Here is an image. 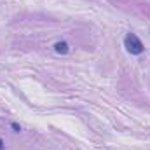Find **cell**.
<instances>
[{
    "label": "cell",
    "mask_w": 150,
    "mask_h": 150,
    "mask_svg": "<svg viewBox=\"0 0 150 150\" xmlns=\"http://www.w3.org/2000/svg\"><path fill=\"white\" fill-rule=\"evenodd\" d=\"M124 45H126L127 52H131V54H134V56H140V54H143V51H145L143 42L138 38V35H134V33H127V35H126Z\"/></svg>",
    "instance_id": "obj_1"
},
{
    "label": "cell",
    "mask_w": 150,
    "mask_h": 150,
    "mask_svg": "<svg viewBox=\"0 0 150 150\" xmlns=\"http://www.w3.org/2000/svg\"><path fill=\"white\" fill-rule=\"evenodd\" d=\"M54 49H56V52H59V54H67V52H68V44H67V42H58V44L54 45Z\"/></svg>",
    "instance_id": "obj_2"
},
{
    "label": "cell",
    "mask_w": 150,
    "mask_h": 150,
    "mask_svg": "<svg viewBox=\"0 0 150 150\" xmlns=\"http://www.w3.org/2000/svg\"><path fill=\"white\" fill-rule=\"evenodd\" d=\"M12 129H16V131H21V127H19L18 124H12Z\"/></svg>",
    "instance_id": "obj_3"
},
{
    "label": "cell",
    "mask_w": 150,
    "mask_h": 150,
    "mask_svg": "<svg viewBox=\"0 0 150 150\" xmlns=\"http://www.w3.org/2000/svg\"><path fill=\"white\" fill-rule=\"evenodd\" d=\"M4 149V140H2V138H0V150Z\"/></svg>",
    "instance_id": "obj_4"
}]
</instances>
